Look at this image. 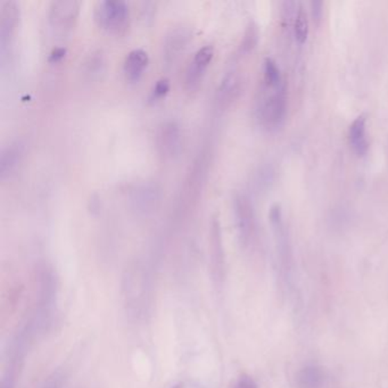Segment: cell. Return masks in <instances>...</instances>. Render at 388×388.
<instances>
[{"instance_id":"6da1fadb","label":"cell","mask_w":388,"mask_h":388,"mask_svg":"<svg viewBox=\"0 0 388 388\" xmlns=\"http://www.w3.org/2000/svg\"><path fill=\"white\" fill-rule=\"evenodd\" d=\"M123 306L129 319L135 322H144L151 315L154 302V282L147 266L132 264L122 284Z\"/></svg>"},{"instance_id":"7a4b0ae2","label":"cell","mask_w":388,"mask_h":388,"mask_svg":"<svg viewBox=\"0 0 388 388\" xmlns=\"http://www.w3.org/2000/svg\"><path fill=\"white\" fill-rule=\"evenodd\" d=\"M93 17L102 29L121 35L128 28L130 10L124 0H100L95 5Z\"/></svg>"},{"instance_id":"3957f363","label":"cell","mask_w":388,"mask_h":388,"mask_svg":"<svg viewBox=\"0 0 388 388\" xmlns=\"http://www.w3.org/2000/svg\"><path fill=\"white\" fill-rule=\"evenodd\" d=\"M21 8L15 0H5L0 5V57L5 62L7 53L10 52L17 28H19Z\"/></svg>"},{"instance_id":"277c9868","label":"cell","mask_w":388,"mask_h":388,"mask_svg":"<svg viewBox=\"0 0 388 388\" xmlns=\"http://www.w3.org/2000/svg\"><path fill=\"white\" fill-rule=\"evenodd\" d=\"M160 202V190L156 183L151 181L139 183L130 194L132 210L139 215L151 214L158 209Z\"/></svg>"},{"instance_id":"5b68a950","label":"cell","mask_w":388,"mask_h":388,"mask_svg":"<svg viewBox=\"0 0 388 388\" xmlns=\"http://www.w3.org/2000/svg\"><path fill=\"white\" fill-rule=\"evenodd\" d=\"M193 39V29L186 24L174 26L163 40L164 61L167 64L176 62L185 53Z\"/></svg>"},{"instance_id":"8992f818","label":"cell","mask_w":388,"mask_h":388,"mask_svg":"<svg viewBox=\"0 0 388 388\" xmlns=\"http://www.w3.org/2000/svg\"><path fill=\"white\" fill-rule=\"evenodd\" d=\"M234 214L241 244H250L254 234V213L252 203L247 196L237 194L234 197Z\"/></svg>"},{"instance_id":"52a82bcc","label":"cell","mask_w":388,"mask_h":388,"mask_svg":"<svg viewBox=\"0 0 388 388\" xmlns=\"http://www.w3.org/2000/svg\"><path fill=\"white\" fill-rule=\"evenodd\" d=\"M156 146L164 158H174L179 155L183 148V135L176 121H167L160 125L156 135Z\"/></svg>"},{"instance_id":"ba28073f","label":"cell","mask_w":388,"mask_h":388,"mask_svg":"<svg viewBox=\"0 0 388 388\" xmlns=\"http://www.w3.org/2000/svg\"><path fill=\"white\" fill-rule=\"evenodd\" d=\"M26 154V145L21 140L10 141L0 151V179H12L19 172Z\"/></svg>"},{"instance_id":"9c48e42d","label":"cell","mask_w":388,"mask_h":388,"mask_svg":"<svg viewBox=\"0 0 388 388\" xmlns=\"http://www.w3.org/2000/svg\"><path fill=\"white\" fill-rule=\"evenodd\" d=\"M80 8L79 0H54L49 5V21L55 28L68 29L79 17Z\"/></svg>"},{"instance_id":"30bf717a","label":"cell","mask_w":388,"mask_h":388,"mask_svg":"<svg viewBox=\"0 0 388 388\" xmlns=\"http://www.w3.org/2000/svg\"><path fill=\"white\" fill-rule=\"evenodd\" d=\"M286 113L285 87L281 84L276 93L264 100L260 109L261 120L266 127H277L284 121Z\"/></svg>"},{"instance_id":"8fae6325","label":"cell","mask_w":388,"mask_h":388,"mask_svg":"<svg viewBox=\"0 0 388 388\" xmlns=\"http://www.w3.org/2000/svg\"><path fill=\"white\" fill-rule=\"evenodd\" d=\"M209 243L210 257H211V266L213 273L216 277H221L222 270L225 266V252H223V244H222L221 223L219 220L218 215H213L209 225Z\"/></svg>"},{"instance_id":"7c38bea8","label":"cell","mask_w":388,"mask_h":388,"mask_svg":"<svg viewBox=\"0 0 388 388\" xmlns=\"http://www.w3.org/2000/svg\"><path fill=\"white\" fill-rule=\"evenodd\" d=\"M241 90V77L236 71L225 74L216 90V103L219 107L227 109L234 103Z\"/></svg>"},{"instance_id":"4fadbf2b","label":"cell","mask_w":388,"mask_h":388,"mask_svg":"<svg viewBox=\"0 0 388 388\" xmlns=\"http://www.w3.org/2000/svg\"><path fill=\"white\" fill-rule=\"evenodd\" d=\"M148 62L149 57L144 49L135 48L129 52L123 63V71L127 79L130 81L138 80L141 74L144 73L145 68H147Z\"/></svg>"},{"instance_id":"5bb4252c","label":"cell","mask_w":388,"mask_h":388,"mask_svg":"<svg viewBox=\"0 0 388 388\" xmlns=\"http://www.w3.org/2000/svg\"><path fill=\"white\" fill-rule=\"evenodd\" d=\"M350 142L356 154L363 156L368 151V141L366 137V119L359 116L354 120L350 127Z\"/></svg>"},{"instance_id":"9a60e30c","label":"cell","mask_w":388,"mask_h":388,"mask_svg":"<svg viewBox=\"0 0 388 388\" xmlns=\"http://www.w3.org/2000/svg\"><path fill=\"white\" fill-rule=\"evenodd\" d=\"M324 371L319 367H305L297 375V384L299 388H321L324 385Z\"/></svg>"},{"instance_id":"2e32d148","label":"cell","mask_w":388,"mask_h":388,"mask_svg":"<svg viewBox=\"0 0 388 388\" xmlns=\"http://www.w3.org/2000/svg\"><path fill=\"white\" fill-rule=\"evenodd\" d=\"M106 66L105 56L100 50L93 52L86 58L84 63V73L88 77H100V74L104 73Z\"/></svg>"},{"instance_id":"e0dca14e","label":"cell","mask_w":388,"mask_h":388,"mask_svg":"<svg viewBox=\"0 0 388 388\" xmlns=\"http://www.w3.org/2000/svg\"><path fill=\"white\" fill-rule=\"evenodd\" d=\"M206 68H201L194 62H190V65L187 66L186 75H185V84L187 89L190 91L197 89L199 84H202Z\"/></svg>"},{"instance_id":"ac0fdd59","label":"cell","mask_w":388,"mask_h":388,"mask_svg":"<svg viewBox=\"0 0 388 388\" xmlns=\"http://www.w3.org/2000/svg\"><path fill=\"white\" fill-rule=\"evenodd\" d=\"M264 81L266 86L272 88L280 87L282 84L279 70L277 68L276 63L270 58H266L264 64Z\"/></svg>"},{"instance_id":"d6986e66","label":"cell","mask_w":388,"mask_h":388,"mask_svg":"<svg viewBox=\"0 0 388 388\" xmlns=\"http://www.w3.org/2000/svg\"><path fill=\"white\" fill-rule=\"evenodd\" d=\"M294 33L299 44H304L308 35V22L304 10H299L294 24Z\"/></svg>"},{"instance_id":"ffe728a7","label":"cell","mask_w":388,"mask_h":388,"mask_svg":"<svg viewBox=\"0 0 388 388\" xmlns=\"http://www.w3.org/2000/svg\"><path fill=\"white\" fill-rule=\"evenodd\" d=\"M214 56V48L213 46L206 45L203 46L202 48H199L197 52L194 55L193 61L195 64L199 65L201 68H209L210 63L212 62V58Z\"/></svg>"},{"instance_id":"44dd1931","label":"cell","mask_w":388,"mask_h":388,"mask_svg":"<svg viewBox=\"0 0 388 388\" xmlns=\"http://www.w3.org/2000/svg\"><path fill=\"white\" fill-rule=\"evenodd\" d=\"M257 28L254 26H248V29H247L246 33H245L244 39H243V42H241V52H250V49L253 48L255 44H257Z\"/></svg>"},{"instance_id":"7402d4cb","label":"cell","mask_w":388,"mask_h":388,"mask_svg":"<svg viewBox=\"0 0 388 388\" xmlns=\"http://www.w3.org/2000/svg\"><path fill=\"white\" fill-rule=\"evenodd\" d=\"M170 91V80L167 77H162L160 80L156 81L153 90H151V98L153 100H160L162 97L165 96Z\"/></svg>"},{"instance_id":"603a6c76","label":"cell","mask_w":388,"mask_h":388,"mask_svg":"<svg viewBox=\"0 0 388 388\" xmlns=\"http://www.w3.org/2000/svg\"><path fill=\"white\" fill-rule=\"evenodd\" d=\"M41 388H65V379L64 376L59 375V373H54L52 377H49Z\"/></svg>"},{"instance_id":"cb8c5ba5","label":"cell","mask_w":388,"mask_h":388,"mask_svg":"<svg viewBox=\"0 0 388 388\" xmlns=\"http://www.w3.org/2000/svg\"><path fill=\"white\" fill-rule=\"evenodd\" d=\"M234 388H257V382H254L253 378H250V376H241L238 379Z\"/></svg>"},{"instance_id":"d4e9b609","label":"cell","mask_w":388,"mask_h":388,"mask_svg":"<svg viewBox=\"0 0 388 388\" xmlns=\"http://www.w3.org/2000/svg\"><path fill=\"white\" fill-rule=\"evenodd\" d=\"M65 54H66V48L56 47V48L53 49V52L49 55V62L56 63V62L61 61L64 58Z\"/></svg>"}]
</instances>
